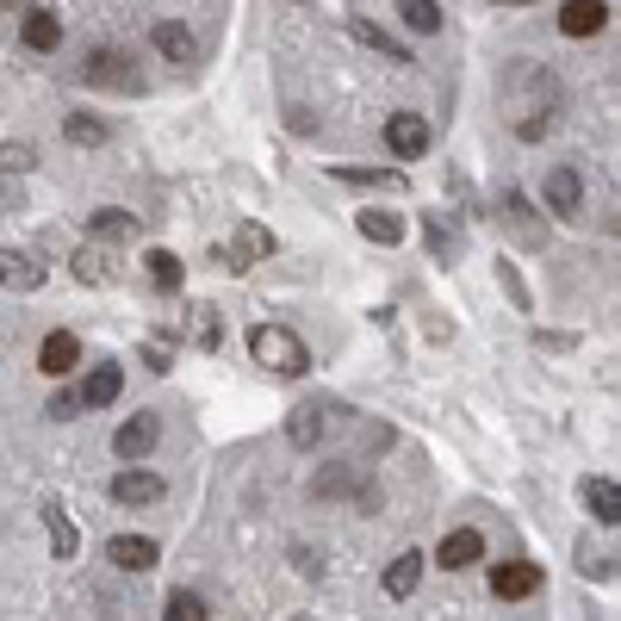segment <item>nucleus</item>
Returning a JSON list of instances; mask_svg holds the SVG:
<instances>
[{"mask_svg":"<svg viewBox=\"0 0 621 621\" xmlns=\"http://www.w3.org/2000/svg\"><path fill=\"white\" fill-rule=\"evenodd\" d=\"M541 199H547V212H553V218H578L584 212V175L572 168V162H560V168L547 175Z\"/></svg>","mask_w":621,"mask_h":621,"instance_id":"20e7f679","label":"nucleus"},{"mask_svg":"<svg viewBox=\"0 0 621 621\" xmlns=\"http://www.w3.org/2000/svg\"><path fill=\"white\" fill-rule=\"evenodd\" d=\"M429 143H435V131H429L423 113H391V118H386V150L398 155V162H417Z\"/></svg>","mask_w":621,"mask_h":621,"instance_id":"7ed1b4c3","label":"nucleus"},{"mask_svg":"<svg viewBox=\"0 0 621 621\" xmlns=\"http://www.w3.org/2000/svg\"><path fill=\"white\" fill-rule=\"evenodd\" d=\"M20 38H25V50H57L62 44V20L57 13H44V7H32L20 20Z\"/></svg>","mask_w":621,"mask_h":621,"instance_id":"a211bd4d","label":"nucleus"},{"mask_svg":"<svg viewBox=\"0 0 621 621\" xmlns=\"http://www.w3.org/2000/svg\"><path fill=\"white\" fill-rule=\"evenodd\" d=\"M354 224H361V236H367V243H386V249L405 236V218H398V212H361Z\"/></svg>","mask_w":621,"mask_h":621,"instance_id":"4be33fe9","label":"nucleus"},{"mask_svg":"<svg viewBox=\"0 0 621 621\" xmlns=\"http://www.w3.org/2000/svg\"><path fill=\"white\" fill-rule=\"evenodd\" d=\"M38 168V150H25V143H0V175H32Z\"/></svg>","mask_w":621,"mask_h":621,"instance_id":"c756f323","label":"nucleus"},{"mask_svg":"<svg viewBox=\"0 0 621 621\" xmlns=\"http://www.w3.org/2000/svg\"><path fill=\"white\" fill-rule=\"evenodd\" d=\"M310 491H317V497H361V485H354V472H349V466H324Z\"/></svg>","mask_w":621,"mask_h":621,"instance_id":"bb28decb","label":"nucleus"},{"mask_svg":"<svg viewBox=\"0 0 621 621\" xmlns=\"http://www.w3.org/2000/svg\"><path fill=\"white\" fill-rule=\"evenodd\" d=\"M162 621H206V597L199 590H175L162 602Z\"/></svg>","mask_w":621,"mask_h":621,"instance_id":"c85d7f7f","label":"nucleus"},{"mask_svg":"<svg viewBox=\"0 0 621 621\" xmlns=\"http://www.w3.org/2000/svg\"><path fill=\"white\" fill-rule=\"evenodd\" d=\"M87 231H94L99 243H125V236L137 231V218H131V212H118V206H99V212L87 218Z\"/></svg>","mask_w":621,"mask_h":621,"instance_id":"aec40b11","label":"nucleus"},{"mask_svg":"<svg viewBox=\"0 0 621 621\" xmlns=\"http://www.w3.org/2000/svg\"><path fill=\"white\" fill-rule=\"evenodd\" d=\"M162 479H155V472H143V466H125V472H118L113 479V504H125V509H137V504H162Z\"/></svg>","mask_w":621,"mask_h":621,"instance_id":"6e6552de","label":"nucleus"},{"mask_svg":"<svg viewBox=\"0 0 621 621\" xmlns=\"http://www.w3.org/2000/svg\"><path fill=\"white\" fill-rule=\"evenodd\" d=\"M292 560H298V572H305V578H324V560H317V547H310V541L292 547Z\"/></svg>","mask_w":621,"mask_h":621,"instance_id":"f704fd0d","label":"nucleus"},{"mask_svg":"<svg viewBox=\"0 0 621 621\" xmlns=\"http://www.w3.org/2000/svg\"><path fill=\"white\" fill-rule=\"evenodd\" d=\"M75 280H94V286H106V280H113L106 255H99V249H75Z\"/></svg>","mask_w":621,"mask_h":621,"instance_id":"7c9ffc66","label":"nucleus"},{"mask_svg":"<svg viewBox=\"0 0 621 621\" xmlns=\"http://www.w3.org/2000/svg\"><path fill=\"white\" fill-rule=\"evenodd\" d=\"M504 212H509V224H516L523 236H541V224L528 218V199H523V194H504Z\"/></svg>","mask_w":621,"mask_h":621,"instance_id":"473e14b6","label":"nucleus"},{"mask_svg":"<svg viewBox=\"0 0 621 621\" xmlns=\"http://www.w3.org/2000/svg\"><path fill=\"white\" fill-rule=\"evenodd\" d=\"M410 32H442V0H398Z\"/></svg>","mask_w":621,"mask_h":621,"instance_id":"a878e982","label":"nucleus"},{"mask_svg":"<svg viewBox=\"0 0 621 621\" xmlns=\"http://www.w3.org/2000/svg\"><path fill=\"white\" fill-rule=\"evenodd\" d=\"M0 7H7V13H20V20H25V13H32L38 0H0Z\"/></svg>","mask_w":621,"mask_h":621,"instance_id":"58836bf2","label":"nucleus"},{"mask_svg":"<svg viewBox=\"0 0 621 621\" xmlns=\"http://www.w3.org/2000/svg\"><path fill=\"white\" fill-rule=\"evenodd\" d=\"M155 435H162V423H155L150 410H137V417H125L118 423V435H113V454L118 460H150V447H155Z\"/></svg>","mask_w":621,"mask_h":621,"instance_id":"39448f33","label":"nucleus"},{"mask_svg":"<svg viewBox=\"0 0 621 621\" xmlns=\"http://www.w3.org/2000/svg\"><path fill=\"white\" fill-rule=\"evenodd\" d=\"M491 590H497L504 602L535 597V590H541V565H535V560H504L497 572H491Z\"/></svg>","mask_w":621,"mask_h":621,"instance_id":"423d86ee","label":"nucleus"},{"mask_svg":"<svg viewBox=\"0 0 621 621\" xmlns=\"http://www.w3.org/2000/svg\"><path fill=\"white\" fill-rule=\"evenodd\" d=\"M44 523H50L57 560H69V553H75V528H69V516H62V504H57V497H44Z\"/></svg>","mask_w":621,"mask_h":621,"instance_id":"cd10ccee","label":"nucleus"},{"mask_svg":"<svg viewBox=\"0 0 621 621\" xmlns=\"http://www.w3.org/2000/svg\"><path fill=\"white\" fill-rule=\"evenodd\" d=\"M584 509H590L597 523L616 528L621 523V485H616V479H584Z\"/></svg>","mask_w":621,"mask_h":621,"instance_id":"f3484780","label":"nucleus"},{"mask_svg":"<svg viewBox=\"0 0 621 621\" xmlns=\"http://www.w3.org/2000/svg\"><path fill=\"white\" fill-rule=\"evenodd\" d=\"M298 621H305V616H298Z\"/></svg>","mask_w":621,"mask_h":621,"instance_id":"a19ab883","label":"nucleus"},{"mask_svg":"<svg viewBox=\"0 0 621 621\" xmlns=\"http://www.w3.org/2000/svg\"><path fill=\"white\" fill-rule=\"evenodd\" d=\"M143 367H150V373H168L175 361H168V349H162V342H150V349H143Z\"/></svg>","mask_w":621,"mask_h":621,"instance_id":"4c0bfd02","label":"nucleus"},{"mask_svg":"<svg viewBox=\"0 0 621 621\" xmlns=\"http://www.w3.org/2000/svg\"><path fill=\"white\" fill-rule=\"evenodd\" d=\"M479 560H485V535L479 528H454L435 547V565H447V572H466V565H479Z\"/></svg>","mask_w":621,"mask_h":621,"instance_id":"0eeeda50","label":"nucleus"},{"mask_svg":"<svg viewBox=\"0 0 621 621\" xmlns=\"http://www.w3.org/2000/svg\"><path fill=\"white\" fill-rule=\"evenodd\" d=\"M62 137H69L75 150H94V143H106V125L87 118V113H69V118H62Z\"/></svg>","mask_w":621,"mask_h":621,"instance_id":"393cba45","label":"nucleus"},{"mask_svg":"<svg viewBox=\"0 0 621 621\" xmlns=\"http://www.w3.org/2000/svg\"><path fill=\"white\" fill-rule=\"evenodd\" d=\"M0 286L38 292V286H44V261H32L25 249H0Z\"/></svg>","mask_w":621,"mask_h":621,"instance_id":"f8f14e48","label":"nucleus"},{"mask_svg":"<svg viewBox=\"0 0 621 621\" xmlns=\"http://www.w3.org/2000/svg\"><path fill=\"white\" fill-rule=\"evenodd\" d=\"M249 354H255V361H261L268 373H292V379L310 367L305 342H298L286 324H255V330H249Z\"/></svg>","mask_w":621,"mask_h":621,"instance_id":"f257e3e1","label":"nucleus"},{"mask_svg":"<svg viewBox=\"0 0 621 621\" xmlns=\"http://www.w3.org/2000/svg\"><path fill=\"white\" fill-rule=\"evenodd\" d=\"M423 236H429V249L442 255V261H454V231H447V224H442V218H435V212L423 218Z\"/></svg>","mask_w":621,"mask_h":621,"instance_id":"2f4dec72","label":"nucleus"},{"mask_svg":"<svg viewBox=\"0 0 621 621\" xmlns=\"http://www.w3.org/2000/svg\"><path fill=\"white\" fill-rule=\"evenodd\" d=\"M118 386H125V373H118L113 361H99V367L81 379V405H87V410H106L118 398Z\"/></svg>","mask_w":621,"mask_h":621,"instance_id":"2eb2a0df","label":"nucleus"},{"mask_svg":"<svg viewBox=\"0 0 621 621\" xmlns=\"http://www.w3.org/2000/svg\"><path fill=\"white\" fill-rule=\"evenodd\" d=\"M81 361V342H75V330H50L44 336V349H38V367L50 373V379H62V373Z\"/></svg>","mask_w":621,"mask_h":621,"instance_id":"ddd939ff","label":"nucleus"},{"mask_svg":"<svg viewBox=\"0 0 621 621\" xmlns=\"http://www.w3.org/2000/svg\"><path fill=\"white\" fill-rule=\"evenodd\" d=\"M602 25H609V7H602V0H565L560 7V32L565 38H597Z\"/></svg>","mask_w":621,"mask_h":621,"instance_id":"9d476101","label":"nucleus"},{"mask_svg":"<svg viewBox=\"0 0 621 621\" xmlns=\"http://www.w3.org/2000/svg\"><path fill=\"white\" fill-rule=\"evenodd\" d=\"M143 261H150V280H155V292H180V280H187V273H180V255H168V249H150Z\"/></svg>","mask_w":621,"mask_h":621,"instance_id":"b1692460","label":"nucleus"},{"mask_svg":"<svg viewBox=\"0 0 621 621\" xmlns=\"http://www.w3.org/2000/svg\"><path fill=\"white\" fill-rule=\"evenodd\" d=\"M75 410H87L81 405V391H57V398H50V417H57V423H69Z\"/></svg>","mask_w":621,"mask_h":621,"instance_id":"c9c22d12","label":"nucleus"},{"mask_svg":"<svg viewBox=\"0 0 621 621\" xmlns=\"http://www.w3.org/2000/svg\"><path fill=\"white\" fill-rule=\"evenodd\" d=\"M417 578H423V553L410 547V553H398V560L386 565V597H398V602H405L410 590H417Z\"/></svg>","mask_w":621,"mask_h":621,"instance_id":"6ab92c4d","label":"nucleus"},{"mask_svg":"<svg viewBox=\"0 0 621 621\" xmlns=\"http://www.w3.org/2000/svg\"><path fill=\"white\" fill-rule=\"evenodd\" d=\"M497 280H504V292H509V298H516L523 310H535V305H528V286L516 280V268H509V261H497Z\"/></svg>","mask_w":621,"mask_h":621,"instance_id":"72a5a7b5","label":"nucleus"},{"mask_svg":"<svg viewBox=\"0 0 621 621\" xmlns=\"http://www.w3.org/2000/svg\"><path fill=\"white\" fill-rule=\"evenodd\" d=\"M81 81L87 87H113V94H143V75H137V62L125 50H94L81 62Z\"/></svg>","mask_w":621,"mask_h":621,"instance_id":"f03ea898","label":"nucleus"},{"mask_svg":"<svg viewBox=\"0 0 621 621\" xmlns=\"http://www.w3.org/2000/svg\"><path fill=\"white\" fill-rule=\"evenodd\" d=\"M330 175L349 180V187H405V175H398V168H349V162H336Z\"/></svg>","mask_w":621,"mask_h":621,"instance_id":"5701e85b","label":"nucleus"},{"mask_svg":"<svg viewBox=\"0 0 621 621\" xmlns=\"http://www.w3.org/2000/svg\"><path fill=\"white\" fill-rule=\"evenodd\" d=\"M199 342H206V349H218V310L212 305H199Z\"/></svg>","mask_w":621,"mask_h":621,"instance_id":"e433bc0d","label":"nucleus"},{"mask_svg":"<svg viewBox=\"0 0 621 621\" xmlns=\"http://www.w3.org/2000/svg\"><path fill=\"white\" fill-rule=\"evenodd\" d=\"M155 50H162L168 62H180V69H187V62H199V38L180 20H162V25H155Z\"/></svg>","mask_w":621,"mask_h":621,"instance_id":"4468645a","label":"nucleus"},{"mask_svg":"<svg viewBox=\"0 0 621 621\" xmlns=\"http://www.w3.org/2000/svg\"><path fill=\"white\" fill-rule=\"evenodd\" d=\"M497 7H535V0H497Z\"/></svg>","mask_w":621,"mask_h":621,"instance_id":"ea45409f","label":"nucleus"},{"mask_svg":"<svg viewBox=\"0 0 621 621\" xmlns=\"http://www.w3.org/2000/svg\"><path fill=\"white\" fill-rule=\"evenodd\" d=\"M255 255H273V236L261 224H236V243L224 249V268H249Z\"/></svg>","mask_w":621,"mask_h":621,"instance_id":"dca6fc26","label":"nucleus"},{"mask_svg":"<svg viewBox=\"0 0 621 621\" xmlns=\"http://www.w3.org/2000/svg\"><path fill=\"white\" fill-rule=\"evenodd\" d=\"M106 560H113L118 572H150V565L162 560V547H155L150 535H113V541H106Z\"/></svg>","mask_w":621,"mask_h":621,"instance_id":"1a4fd4ad","label":"nucleus"},{"mask_svg":"<svg viewBox=\"0 0 621 621\" xmlns=\"http://www.w3.org/2000/svg\"><path fill=\"white\" fill-rule=\"evenodd\" d=\"M324 423H330V405H298L286 417V442L298 447V454H310V447L324 442Z\"/></svg>","mask_w":621,"mask_h":621,"instance_id":"9b49d317","label":"nucleus"},{"mask_svg":"<svg viewBox=\"0 0 621 621\" xmlns=\"http://www.w3.org/2000/svg\"><path fill=\"white\" fill-rule=\"evenodd\" d=\"M349 32H354V38H361V44H367V50H379V57H386V62H410V50H405V44H398V38H391V32H379V25L354 20Z\"/></svg>","mask_w":621,"mask_h":621,"instance_id":"412c9836","label":"nucleus"}]
</instances>
